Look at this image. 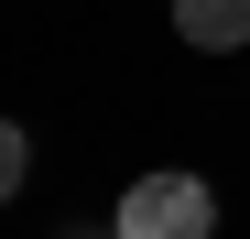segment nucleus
I'll use <instances>...</instances> for the list:
<instances>
[{
    "label": "nucleus",
    "mask_w": 250,
    "mask_h": 239,
    "mask_svg": "<svg viewBox=\"0 0 250 239\" xmlns=\"http://www.w3.org/2000/svg\"><path fill=\"white\" fill-rule=\"evenodd\" d=\"M109 239H218V196H207V174H142L131 196H120Z\"/></svg>",
    "instance_id": "obj_1"
},
{
    "label": "nucleus",
    "mask_w": 250,
    "mask_h": 239,
    "mask_svg": "<svg viewBox=\"0 0 250 239\" xmlns=\"http://www.w3.org/2000/svg\"><path fill=\"white\" fill-rule=\"evenodd\" d=\"M174 33L196 55H229V44H250V0H174Z\"/></svg>",
    "instance_id": "obj_2"
},
{
    "label": "nucleus",
    "mask_w": 250,
    "mask_h": 239,
    "mask_svg": "<svg viewBox=\"0 0 250 239\" xmlns=\"http://www.w3.org/2000/svg\"><path fill=\"white\" fill-rule=\"evenodd\" d=\"M22 174H33V141L11 131V120H0V207H11V196H22Z\"/></svg>",
    "instance_id": "obj_3"
}]
</instances>
